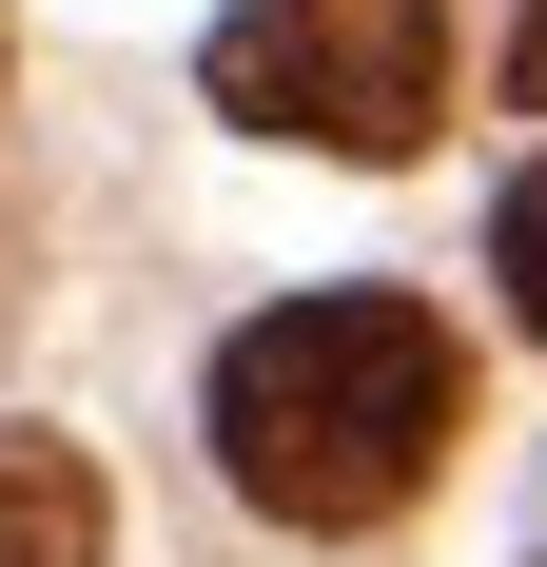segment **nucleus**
Listing matches in <instances>:
<instances>
[{
	"label": "nucleus",
	"instance_id": "nucleus-1",
	"mask_svg": "<svg viewBox=\"0 0 547 567\" xmlns=\"http://www.w3.org/2000/svg\"><path fill=\"white\" fill-rule=\"evenodd\" d=\"M469 431V352L411 293H293L216 352V470L274 528H391Z\"/></svg>",
	"mask_w": 547,
	"mask_h": 567
},
{
	"label": "nucleus",
	"instance_id": "nucleus-2",
	"mask_svg": "<svg viewBox=\"0 0 547 567\" xmlns=\"http://www.w3.org/2000/svg\"><path fill=\"white\" fill-rule=\"evenodd\" d=\"M216 117L313 137V157H411L450 117V0H235L216 20Z\"/></svg>",
	"mask_w": 547,
	"mask_h": 567
},
{
	"label": "nucleus",
	"instance_id": "nucleus-3",
	"mask_svg": "<svg viewBox=\"0 0 547 567\" xmlns=\"http://www.w3.org/2000/svg\"><path fill=\"white\" fill-rule=\"evenodd\" d=\"M117 509H99V470L59 451V431H0V567H99Z\"/></svg>",
	"mask_w": 547,
	"mask_h": 567
},
{
	"label": "nucleus",
	"instance_id": "nucleus-4",
	"mask_svg": "<svg viewBox=\"0 0 547 567\" xmlns=\"http://www.w3.org/2000/svg\"><path fill=\"white\" fill-rule=\"evenodd\" d=\"M489 275H508V313L547 333V176H508V216H489Z\"/></svg>",
	"mask_w": 547,
	"mask_h": 567
},
{
	"label": "nucleus",
	"instance_id": "nucleus-5",
	"mask_svg": "<svg viewBox=\"0 0 547 567\" xmlns=\"http://www.w3.org/2000/svg\"><path fill=\"white\" fill-rule=\"evenodd\" d=\"M508 99L547 117V0H528V20H508Z\"/></svg>",
	"mask_w": 547,
	"mask_h": 567
}]
</instances>
